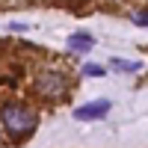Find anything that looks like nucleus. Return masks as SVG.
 <instances>
[{"mask_svg": "<svg viewBox=\"0 0 148 148\" xmlns=\"http://www.w3.org/2000/svg\"><path fill=\"white\" fill-rule=\"evenodd\" d=\"M0 121H3V130L9 133V136L24 139V136H30V133L36 130L39 116H36L33 110L21 107V104H3V116H0Z\"/></svg>", "mask_w": 148, "mask_h": 148, "instance_id": "1", "label": "nucleus"}, {"mask_svg": "<svg viewBox=\"0 0 148 148\" xmlns=\"http://www.w3.org/2000/svg\"><path fill=\"white\" fill-rule=\"evenodd\" d=\"M65 77L62 74H56V71H45L36 77V92H39L42 98H62L65 95Z\"/></svg>", "mask_w": 148, "mask_h": 148, "instance_id": "2", "label": "nucleus"}, {"mask_svg": "<svg viewBox=\"0 0 148 148\" xmlns=\"http://www.w3.org/2000/svg\"><path fill=\"white\" fill-rule=\"evenodd\" d=\"M110 110H113V104H110L107 98H98V101H86V104H80L71 116L77 119V121H101V119H107Z\"/></svg>", "mask_w": 148, "mask_h": 148, "instance_id": "3", "label": "nucleus"}, {"mask_svg": "<svg viewBox=\"0 0 148 148\" xmlns=\"http://www.w3.org/2000/svg\"><path fill=\"white\" fill-rule=\"evenodd\" d=\"M68 47L77 51V53H89L92 47H95V39H92L89 33H71L68 36Z\"/></svg>", "mask_w": 148, "mask_h": 148, "instance_id": "4", "label": "nucleus"}, {"mask_svg": "<svg viewBox=\"0 0 148 148\" xmlns=\"http://www.w3.org/2000/svg\"><path fill=\"white\" fill-rule=\"evenodd\" d=\"M107 65L113 71H119V74H136V71H142V62H136V59H121V56H113Z\"/></svg>", "mask_w": 148, "mask_h": 148, "instance_id": "5", "label": "nucleus"}, {"mask_svg": "<svg viewBox=\"0 0 148 148\" xmlns=\"http://www.w3.org/2000/svg\"><path fill=\"white\" fill-rule=\"evenodd\" d=\"M133 24H136V27H148V9L133 12Z\"/></svg>", "mask_w": 148, "mask_h": 148, "instance_id": "6", "label": "nucleus"}, {"mask_svg": "<svg viewBox=\"0 0 148 148\" xmlns=\"http://www.w3.org/2000/svg\"><path fill=\"white\" fill-rule=\"evenodd\" d=\"M83 74H86V77H101V74H107V68H101V65H86Z\"/></svg>", "mask_w": 148, "mask_h": 148, "instance_id": "7", "label": "nucleus"}, {"mask_svg": "<svg viewBox=\"0 0 148 148\" xmlns=\"http://www.w3.org/2000/svg\"><path fill=\"white\" fill-rule=\"evenodd\" d=\"M9 30L12 33H21V30H27V24H9Z\"/></svg>", "mask_w": 148, "mask_h": 148, "instance_id": "8", "label": "nucleus"}]
</instances>
